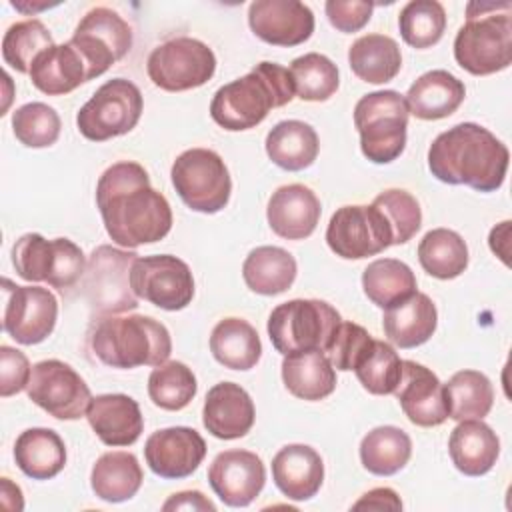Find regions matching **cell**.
Returning <instances> with one entry per match:
<instances>
[{
  "mask_svg": "<svg viewBox=\"0 0 512 512\" xmlns=\"http://www.w3.org/2000/svg\"><path fill=\"white\" fill-rule=\"evenodd\" d=\"M96 204L112 242L138 248L162 240L172 228V208L164 194L150 186L138 162H116L96 184Z\"/></svg>",
  "mask_w": 512,
  "mask_h": 512,
  "instance_id": "obj_1",
  "label": "cell"
},
{
  "mask_svg": "<svg viewBox=\"0 0 512 512\" xmlns=\"http://www.w3.org/2000/svg\"><path fill=\"white\" fill-rule=\"evenodd\" d=\"M510 152L488 128L462 122L438 134L428 150V168L444 184H466L478 192L502 186Z\"/></svg>",
  "mask_w": 512,
  "mask_h": 512,
  "instance_id": "obj_2",
  "label": "cell"
},
{
  "mask_svg": "<svg viewBox=\"0 0 512 512\" xmlns=\"http://www.w3.org/2000/svg\"><path fill=\"white\" fill-rule=\"evenodd\" d=\"M294 94L288 68L276 62H260L246 76L216 90L210 102V116L224 130H250L258 126L272 108L292 102Z\"/></svg>",
  "mask_w": 512,
  "mask_h": 512,
  "instance_id": "obj_3",
  "label": "cell"
},
{
  "mask_svg": "<svg viewBox=\"0 0 512 512\" xmlns=\"http://www.w3.org/2000/svg\"><path fill=\"white\" fill-rule=\"evenodd\" d=\"M512 4L470 2L466 24L454 38L458 66L474 76L506 70L512 62Z\"/></svg>",
  "mask_w": 512,
  "mask_h": 512,
  "instance_id": "obj_4",
  "label": "cell"
},
{
  "mask_svg": "<svg viewBox=\"0 0 512 512\" xmlns=\"http://www.w3.org/2000/svg\"><path fill=\"white\" fill-rule=\"evenodd\" d=\"M92 350L100 362L112 368H156L168 362L172 340L168 328L152 316H106L92 334Z\"/></svg>",
  "mask_w": 512,
  "mask_h": 512,
  "instance_id": "obj_5",
  "label": "cell"
},
{
  "mask_svg": "<svg viewBox=\"0 0 512 512\" xmlns=\"http://www.w3.org/2000/svg\"><path fill=\"white\" fill-rule=\"evenodd\" d=\"M408 104L396 90L364 94L354 106L360 150L374 164H390L406 148Z\"/></svg>",
  "mask_w": 512,
  "mask_h": 512,
  "instance_id": "obj_6",
  "label": "cell"
},
{
  "mask_svg": "<svg viewBox=\"0 0 512 512\" xmlns=\"http://www.w3.org/2000/svg\"><path fill=\"white\" fill-rule=\"evenodd\" d=\"M342 318L324 300H288L278 304L268 318V336L282 356L322 350L326 352Z\"/></svg>",
  "mask_w": 512,
  "mask_h": 512,
  "instance_id": "obj_7",
  "label": "cell"
},
{
  "mask_svg": "<svg viewBox=\"0 0 512 512\" xmlns=\"http://www.w3.org/2000/svg\"><path fill=\"white\" fill-rule=\"evenodd\" d=\"M16 274L28 282H48L60 292L78 284L86 272V258L78 244L68 238L46 240L30 232L12 246Z\"/></svg>",
  "mask_w": 512,
  "mask_h": 512,
  "instance_id": "obj_8",
  "label": "cell"
},
{
  "mask_svg": "<svg viewBox=\"0 0 512 512\" xmlns=\"http://www.w3.org/2000/svg\"><path fill=\"white\" fill-rule=\"evenodd\" d=\"M172 186L182 202L202 214L220 212L232 192V180L220 154L208 148H190L182 152L170 170Z\"/></svg>",
  "mask_w": 512,
  "mask_h": 512,
  "instance_id": "obj_9",
  "label": "cell"
},
{
  "mask_svg": "<svg viewBox=\"0 0 512 512\" xmlns=\"http://www.w3.org/2000/svg\"><path fill=\"white\" fill-rule=\"evenodd\" d=\"M142 108L140 88L126 78H112L80 108L76 126L84 138L104 142L128 134L138 124Z\"/></svg>",
  "mask_w": 512,
  "mask_h": 512,
  "instance_id": "obj_10",
  "label": "cell"
},
{
  "mask_svg": "<svg viewBox=\"0 0 512 512\" xmlns=\"http://www.w3.org/2000/svg\"><path fill=\"white\" fill-rule=\"evenodd\" d=\"M148 78L166 92H184L206 84L216 72V56L208 44L180 36L156 46L146 62Z\"/></svg>",
  "mask_w": 512,
  "mask_h": 512,
  "instance_id": "obj_11",
  "label": "cell"
},
{
  "mask_svg": "<svg viewBox=\"0 0 512 512\" xmlns=\"http://www.w3.org/2000/svg\"><path fill=\"white\" fill-rule=\"evenodd\" d=\"M138 254L112 246H98L84 272V292L92 308L100 314H120L134 310L138 298L130 286V270Z\"/></svg>",
  "mask_w": 512,
  "mask_h": 512,
  "instance_id": "obj_12",
  "label": "cell"
},
{
  "mask_svg": "<svg viewBox=\"0 0 512 512\" xmlns=\"http://www.w3.org/2000/svg\"><path fill=\"white\" fill-rule=\"evenodd\" d=\"M392 240V230L374 204L342 206L332 214L326 228L330 250L346 260L376 256L390 248Z\"/></svg>",
  "mask_w": 512,
  "mask_h": 512,
  "instance_id": "obj_13",
  "label": "cell"
},
{
  "mask_svg": "<svg viewBox=\"0 0 512 512\" xmlns=\"http://www.w3.org/2000/svg\"><path fill=\"white\" fill-rule=\"evenodd\" d=\"M130 286L136 298L170 312L186 308L194 298L192 272L172 254L138 256L130 270Z\"/></svg>",
  "mask_w": 512,
  "mask_h": 512,
  "instance_id": "obj_14",
  "label": "cell"
},
{
  "mask_svg": "<svg viewBox=\"0 0 512 512\" xmlns=\"http://www.w3.org/2000/svg\"><path fill=\"white\" fill-rule=\"evenodd\" d=\"M28 398L58 420H78L92 400L84 378L62 360H42L32 366Z\"/></svg>",
  "mask_w": 512,
  "mask_h": 512,
  "instance_id": "obj_15",
  "label": "cell"
},
{
  "mask_svg": "<svg viewBox=\"0 0 512 512\" xmlns=\"http://www.w3.org/2000/svg\"><path fill=\"white\" fill-rule=\"evenodd\" d=\"M4 312L2 328L18 344L32 346L44 342L58 318L56 296L42 286H16L8 278L2 280Z\"/></svg>",
  "mask_w": 512,
  "mask_h": 512,
  "instance_id": "obj_16",
  "label": "cell"
},
{
  "mask_svg": "<svg viewBox=\"0 0 512 512\" xmlns=\"http://www.w3.org/2000/svg\"><path fill=\"white\" fill-rule=\"evenodd\" d=\"M70 42L88 64L90 76L96 78L130 52L132 30L118 12L96 6L78 22Z\"/></svg>",
  "mask_w": 512,
  "mask_h": 512,
  "instance_id": "obj_17",
  "label": "cell"
},
{
  "mask_svg": "<svg viewBox=\"0 0 512 512\" xmlns=\"http://www.w3.org/2000/svg\"><path fill=\"white\" fill-rule=\"evenodd\" d=\"M206 456V442L194 428L172 426L156 430L144 444L148 468L166 480L192 476Z\"/></svg>",
  "mask_w": 512,
  "mask_h": 512,
  "instance_id": "obj_18",
  "label": "cell"
},
{
  "mask_svg": "<svg viewBox=\"0 0 512 512\" xmlns=\"http://www.w3.org/2000/svg\"><path fill=\"white\" fill-rule=\"evenodd\" d=\"M208 482L226 506L244 508L262 492L266 468L260 456L250 450H224L212 460Z\"/></svg>",
  "mask_w": 512,
  "mask_h": 512,
  "instance_id": "obj_19",
  "label": "cell"
},
{
  "mask_svg": "<svg viewBox=\"0 0 512 512\" xmlns=\"http://www.w3.org/2000/svg\"><path fill=\"white\" fill-rule=\"evenodd\" d=\"M254 36L272 46H298L314 32L312 10L298 0H256L248 8Z\"/></svg>",
  "mask_w": 512,
  "mask_h": 512,
  "instance_id": "obj_20",
  "label": "cell"
},
{
  "mask_svg": "<svg viewBox=\"0 0 512 512\" xmlns=\"http://www.w3.org/2000/svg\"><path fill=\"white\" fill-rule=\"evenodd\" d=\"M394 394L406 418L416 426H440L448 418L444 384L430 368L414 360H402V378Z\"/></svg>",
  "mask_w": 512,
  "mask_h": 512,
  "instance_id": "obj_21",
  "label": "cell"
},
{
  "mask_svg": "<svg viewBox=\"0 0 512 512\" xmlns=\"http://www.w3.org/2000/svg\"><path fill=\"white\" fill-rule=\"evenodd\" d=\"M254 418V402L240 384L220 382L208 390L202 408V422L214 438H242L252 430Z\"/></svg>",
  "mask_w": 512,
  "mask_h": 512,
  "instance_id": "obj_22",
  "label": "cell"
},
{
  "mask_svg": "<svg viewBox=\"0 0 512 512\" xmlns=\"http://www.w3.org/2000/svg\"><path fill=\"white\" fill-rule=\"evenodd\" d=\"M318 196L304 184L280 186L268 200L266 218L272 232L286 240L308 238L320 220Z\"/></svg>",
  "mask_w": 512,
  "mask_h": 512,
  "instance_id": "obj_23",
  "label": "cell"
},
{
  "mask_svg": "<svg viewBox=\"0 0 512 512\" xmlns=\"http://www.w3.org/2000/svg\"><path fill=\"white\" fill-rule=\"evenodd\" d=\"M86 418L106 446H130L144 430L140 406L126 394L94 396L86 408Z\"/></svg>",
  "mask_w": 512,
  "mask_h": 512,
  "instance_id": "obj_24",
  "label": "cell"
},
{
  "mask_svg": "<svg viewBox=\"0 0 512 512\" xmlns=\"http://www.w3.org/2000/svg\"><path fill=\"white\" fill-rule=\"evenodd\" d=\"M272 478L286 498L310 500L324 482V462L308 444H286L272 458Z\"/></svg>",
  "mask_w": 512,
  "mask_h": 512,
  "instance_id": "obj_25",
  "label": "cell"
},
{
  "mask_svg": "<svg viewBox=\"0 0 512 512\" xmlns=\"http://www.w3.org/2000/svg\"><path fill=\"white\" fill-rule=\"evenodd\" d=\"M436 324L438 312L432 298L418 290L402 302L386 308L382 318L386 338L398 348H416L428 342Z\"/></svg>",
  "mask_w": 512,
  "mask_h": 512,
  "instance_id": "obj_26",
  "label": "cell"
},
{
  "mask_svg": "<svg viewBox=\"0 0 512 512\" xmlns=\"http://www.w3.org/2000/svg\"><path fill=\"white\" fill-rule=\"evenodd\" d=\"M32 84L48 94L62 96L76 90L80 84L92 80L88 64L72 42L54 44L44 50L30 68Z\"/></svg>",
  "mask_w": 512,
  "mask_h": 512,
  "instance_id": "obj_27",
  "label": "cell"
},
{
  "mask_svg": "<svg viewBox=\"0 0 512 512\" xmlns=\"http://www.w3.org/2000/svg\"><path fill=\"white\" fill-rule=\"evenodd\" d=\"M452 464L466 476H482L490 472L500 454L496 432L478 418L460 420L448 440Z\"/></svg>",
  "mask_w": 512,
  "mask_h": 512,
  "instance_id": "obj_28",
  "label": "cell"
},
{
  "mask_svg": "<svg viewBox=\"0 0 512 512\" xmlns=\"http://www.w3.org/2000/svg\"><path fill=\"white\" fill-rule=\"evenodd\" d=\"M466 88L448 70H430L414 80L406 92L410 114L420 120H440L454 114L464 102Z\"/></svg>",
  "mask_w": 512,
  "mask_h": 512,
  "instance_id": "obj_29",
  "label": "cell"
},
{
  "mask_svg": "<svg viewBox=\"0 0 512 512\" xmlns=\"http://www.w3.org/2000/svg\"><path fill=\"white\" fill-rule=\"evenodd\" d=\"M282 380L292 396L316 402L334 392L336 368L322 350L296 352L284 356Z\"/></svg>",
  "mask_w": 512,
  "mask_h": 512,
  "instance_id": "obj_30",
  "label": "cell"
},
{
  "mask_svg": "<svg viewBox=\"0 0 512 512\" xmlns=\"http://www.w3.org/2000/svg\"><path fill=\"white\" fill-rule=\"evenodd\" d=\"M14 460L28 478L50 480L66 464V446L52 428H28L16 438Z\"/></svg>",
  "mask_w": 512,
  "mask_h": 512,
  "instance_id": "obj_31",
  "label": "cell"
},
{
  "mask_svg": "<svg viewBox=\"0 0 512 512\" xmlns=\"http://www.w3.org/2000/svg\"><path fill=\"white\" fill-rule=\"evenodd\" d=\"M320 150L316 130L302 120H282L266 136L268 158L288 172L314 164Z\"/></svg>",
  "mask_w": 512,
  "mask_h": 512,
  "instance_id": "obj_32",
  "label": "cell"
},
{
  "mask_svg": "<svg viewBox=\"0 0 512 512\" xmlns=\"http://www.w3.org/2000/svg\"><path fill=\"white\" fill-rule=\"evenodd\" d=\"M296 272L298 266L294 256L280 246H258L242 264V278L246 286L262 296L286 292L294 284Z\"/></svg>",
  "mask_w": 512,
  "mask_h": 512,
  "instance_id": "obj_33",
  "label": "cell"
},
{
  "mask_svg": "<svg viewBox=\"0 0 512 512\" xmlns=\"http://www.w3.org/2000/svg\"><path fill=\"white\" fill-rule=\"evenodd\" d=\"M144 480L138 458L132 452L114 450L102 454L92 466L90 486L104 502H126L140 490Z\"/></svg>",
  "mask_w": 512,
  "mask_h": 512,
  "instance_id": "obj_34",
  "label": "cell"
},
{
  "mask_svg": "<svg viewBox=\"0 0 512 512\" xmlns=\"http://www.w3.org/2000/svg\"><path fill=\"white\" fill-rule=\"evenodd\" d=\"M210 352L224 368L250 370L262 356V342L250 322L230 316L214 326Z\"/></svg>",
  "mask_w": 512,
  "mask_h": 512,
  "instance_id": "obj_35",
  "label": "cell"
},
{
  "mask_svg": "<svg viewBox=\"0 0 512 512\" xmlns=\"http://www.w3.org/2000/svg\"><path fill=\"white\" fill-rule=\"evenodd\" d=\"M348 64L352 72L368 84H386L396 78L402 68L400 46L386 34H366L348 48Z\"/></svg>",
  "mask_w": 512,
  "mask_h": 512,
  "instance_id": "obj_36",
  "label": "cell"
},
{
  "mask_svg": "<svg viewBox=\"0 0 512 512\" xmlns=\"http://www.w3.org/2000/svg\"><path fill=\"white\" fill-rule=\"evenodd\" d=\"M412 456V440L398 426H378L360 442V462L376 476L400 472Z\"/></svg>",
  "mask_w": 512,
  "mask_h": 512,
  "instance_id": "obj_37",
  "label": "cell"
},
{
  "mask_svg": "<svg viewBox=\"0 0 512 512\" xmlns=\"http://www.w3.org/2000/svg\"><path fill=\"white\" fill-rule=\"evenodd\" d=\"M362 288L372 304L390 308L416 292V276L408 264L396 258H378L362 272Z\"/></svg>",
  "mask_w": 512,
  "mask_h": 512,
  "instance_id": "obj_38",
  "label": "cell"
},
{
  "mask_svg": "<svg viewBox=\"0 0 512 512\" xmlns=\"http://www.w3.org/2000/svg\"><path fill=\"white\" fill-rule=\"evenodd\" d=\"M418 260L424 272L440 280L458 278L468 266L464 238L448 228H434L418 244Z\"/></svg>",
  "mask_w": 512,
  "mask_h": 512,
  "instance_id": "obj_39",
  "label": "cell"
},
{
  "mask_svg": "<svg viewBox=\"0 0 512 512\" xmlns=\"http://www.w3.org/2000/svg\"><path fill=\"white\" fill-rule=\"evenodd\" d=\"M444 396L448 404V418L482 420L488 416L494 404V388L486 374L478 370H460L444 384Z\"/></svg>",
  "mask_w": 512,
  "mask_h": 512,
  "instance_id": "obj_40",
  "label": "cell"
},
{
  "mask_svg": "<svg viewBox=\"0 0 512 512\" xmlns=\"http://www.w3.org/2000/svg\"><path fill=\"white\" fill-rule=\"evenodd\" d=\"M194 372L178 360L156 366L148 376V396L162 410H182L196 396Z\"/></svg>",
  "mask_w": 512,
  "mask_h": 512,
  "instance_id": "obj_41",
  "label": "cell"
},
{
  "mask_svg": "<svg viewBox=\"0 0 512 512\" xmlns=\"http://www.w3.org/2000/svg\"><path fill=\"white\" fill-rule=\"evenodd\" d=\"M290 74L296 96L306 102L328 100L340 84L338 66L328 56L318 52H308L292 60Z\"/></svg>",
  "mask_w": 512,
  "mask_h": 512,
  "instance_id": "obj_42",
  "label": "cell"
},
{
  "mask_svg": "<svg viewBox=\"0 0 512 512\" xmlns=\"http://www.w3.org/2000/svg\"><path fill=\"white\" fill-rule=\"evenodd\" d=\"M402 40L418 50L440 42L446 28V10L436 0H412L398 16Z\"/></svg>",
  "mask_w": 512,
  "mask_h": 512,
  "instance_id": "obj_43",
  "label": "cell"
},
{
  "mask_svg": "<svg viewBox=\"0 0 512 512\" xmlns=\"http://www.w3.org/2000/svg\"><path fill=\"white\" fill-rule=\"evenodd\" d=\"M50 46H54V38L40 20H22L6 30L2 38V58L10 68L28 74L32 62Z\"/></svg>",
  "mask_w": 512,
  "mask_h": 512,
  "instance_id": "obj_44",
  "label": "cell"
},
{
  "mask_svg": "<svg viewBox=\"0 0 512 512\" xmlns=\"http://www.w3.org/2000/svg\"><path fill=\"white\" fill-rule=\"evenodd\" d=\"M358 382L370 394H394L402 378V360L396 350L382 340H374L372 348L354 368Z\"/></svg>",
  "mask_w": 512,
  "mask_h": 512,
  "instance_id": "obj_45",
  "label": "cell"
},
{
  "mask_svg": "<svg viewBox=\"0 0 512 512\" xmlns=\"http://www.w3.org/2000/svg\"><path fill=\"white\" fill-rule=\"evenodd\" d=\"M60 116L44 102H28L14 110L12 130L14 136L28 148H48L60 136Z\"/></svg>",
  "mask_w": 512,
  "mask_h": 512,
  "instance_id": "obj_46",
  "label": "cell"
},
{
  "mask_svg": "<svg viewBox=\"0 0 512 512\" xmlns=\"http://www.w3.org/2000/svg\"><path fill=\"white\" fill-rule=\"evenodd\" d=\"M386 218L392 230V246L406 244L422 226V210L418 200L400 188L380 192L372 202Z\"/></svg>",
  "mask_w": 512,
  "mask_h": 512,
  "instance_id": "obj_47",
  "label": "cell"
},
{
  "mask_svg": "<svg viewBox=\"0 0 512 512\" xmlns=\"http://www.w3.org/2000/svg\"><path fill=\"white\" fill-rule=\"evenodd\" d=\"M372 344H374V338L368 334L366 328H362L360 324L342 320L324 354L328 356V360L336 370L348 372L358 366V362L372 348Z\"/></svg>",
  "mask_w": 512,
  "mask_h": 512,
  "instance_id": "obj_48",
  "label": "cell"
},
{
  "mask_svg": "<svg viewBox=\"0 0 512 512\" xmlns=\"http://www.w3.org/2000/svg\"><path fill=\"white\" fill-rule=\"evenodd\" d=\"M30 362L24 352L2 344L0 346V396L8 398L28 386Z\"/></svg>",
  "mask_w": 512,
  "mask_h": 512,
  "instance_id": "obj_49",
  "label": "cell"
},
{
  "mask_svg": "<svg viewBox=\"0 0 512 512\" xmlns=\"http://www.w3.org/2000/svg\"><path fill=\"white\" fill-rule=\"evenodd\" d=\"M330 24L340 32H358L372 16L374 4L362 0H328L324 4Z\"/></svg>",
  "mask_w": 512,
  "mask_h": 512,
  "instance_id": "obj_50",
  "label": "cell"
},
{
  "mask_svg": "<svg viewBox=\"0 0 512 512\" xmlns=\"http://www.w3.org/2000/svg\"><path fill=\"white\" fill-rule=\"evenodd\" d=\"M402 510V500L392 488H372L358 502L352 504V510Z\"/></svg>",
  "mask_w": 512,
  "mask_h": 512,
  "instance_id": "obj_51",
  "label": "cell"
},
{
  "mask_svg": "<svg viewBox=\"0 0 512 512\" xmlns=\"http://www.w3.org/2000/svg\"><path fill=\"white\" fill-rule=\"evenodd\" d=\"M162 510H210L214 512L216 506L214 502H210L202 492L198 490H184V492H176L172 494L164 504Z\"/></svg>",
  "mask_w": 512,
  "mask_h": 512,
  "instance_id": "obj_52",
  "label": "cell"
},
{
  "mask_svg": "<svg viewBox=\"0 0 512 512\" xmlns=\"http://www.w3.org/2000/svg\"><path fill=\"white\" fill-rule=\"evenodd\" d=\"M508 232H510V220H504V222H500L498 226L492 228L488 242H490V248L496 256L500 252V244H508Z\"/></svg>",
  "mask_w": 512,
  "mask_h": 512,
  "instance_id": "obj_53",
  "label": "cell"
}]
</instances>
